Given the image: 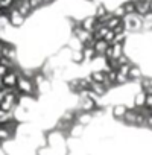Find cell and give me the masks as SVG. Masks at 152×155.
Segmentation results:
<instances>
[{
  "label": "cell",
  "instance_id": "cell-1",
  "mask_svg": "<svg viewBox=\"0 0 152 155\" xmlns=\"http://www.w3.org/2000/svg\"><path fill=\"white\" fill-rule=\"evenodd\" d=\"M8 21H9V26L12 29H18L26 23V17H23L15 8H12L8 11Z\"/></svg>",
  "mask_w": 152,
  "mask_h": 155
},
{
  "label": "cell",
  "instance_id": "cell-2",
  "mask_svg": "<svg viewBox=\"0 0 152 155\" xmlns=\"http://www.w3.org/2000/svg\"><path fill=\"white\" fill-rule=\"evenodd\" d=\"M14 8H15L23 17H26V18L34 14V9H32V6H31V3H29V0H15V2H14Z\"/></svg>",
  "mask_w": 152,
  "mask_h": 155
},
{
  "label": "cell",
  "instance_id": "cell-3",
  "mask_svg": "<svg viewBox=\"0 0 152 155\" xmlns=\"http://www.w3.org/2000/svg\"><path fill=\"white\" fill-rule=\"evenodd\" d=\"M81 26H82V29H85L87 32H94V29H96V26H97V18L94 17V15H87V17H84L82 20H81Z\"/></svg>",
  "mask_w": 152,
  "mask_h": 155
},
{
  "label": "cell",
  "instance_id": "cell-4",
  "mask_svg": "<svg viewBox=\"0 0 152 155\" xmlns=\"http://www.w3.org/2000/svg\"><path fill=\"white\" fill-rule=\"evenodd\" d=\"M128 110H129V108H128L126 105H123V104H116V105H113V108H111V114H113V117H114L116 120L122 122Z\"/></svg>",
  "mask_w": 152,
  "mask_h": 155
},
{
  "label": "cell",
  "instance_id": "cell-5",
  "mask_svg": "<svg viewBox=\"0 0 152 155\" xmlns=\"http://www.w3.org/2000/svg\"><path fill=\"white\" fill-rule=\"evenodd\" d=\"M146 97H147V94L143 90H138L134 94V97H132V108H143V107H146Z\"/></svg>",
  "mask_w": 152,
  "mask_h": 155
},
{
  "label": "cell",
  "instance_id": "cell-6",
  "mask_svg": "<svg viewBox=\"0 0 152 155\" xmlns=\"http://www.w3.org/2000/svg\"><path fill=\"white\" fill-rule=\"evenodd\" d=\"M135 3V14L140 15V17H146L149 12V2L146 0H138V2H134Z\"/></svg>",
  "mask_w": 152,
  "mask_h": 155
},
{
  "label": "cell",
  "instance_id": "cell-7",
  "mask_svg": "<svg viewBox=\"0 0 152 155\" xmlns=\"http://www.w3.org/2000/svg\"><path fill=\"white\" fill-rule=\"evenodd\" d=\"M84 131H85V126H82V125H79V123H74L71 128H70V131H68V137L70 138H74V140H78V138H81L82 135H84Z\"/></svg>",
  "mask_w": 152,
  "mask_h": 155
},
{
  "label": "cell",
  "instance_id": "cell-8",
  "mask_svg": "<svg viewBox=\"0 0 152 155\" xmlns=\"http://www.w3.org/2000/svg\"><path fill=\"white\" fill-rule=\"evenodd\" d=\"M137 116H138L137 110H135V108H129V110L126 111V114H125V117H123L122 122H123L125 125H128V126H135Z\"/></svg>",
  "mask_w": 152,
  "mask_h": 155
},
{
  "label": "cell",
  "instance_id": "cell-9",
  "mask_svg": "<svg viewBox=\"0 0 152 155\" xmlns=\"http://www.w3.org/2000/svg\"><path fill=\"white\" fill-rule=\"evenodd\" d=\"M82 53H84V64H90V62L97 56V53H96L94 47H91V46H84Z\"/></svg>",
  "mask_w": 152,
  "mask_h": 155
},
{
  "label": "cell",
  "instance_id": "cell-10",
  "mask_svg": "<svg viewBox=\"0 0 152 155\" xmlns=\"http://www.w3.org/2000/svg\"><path fill=\"white\" fill-rule=\"evenodd\" d=\"M88 90H91L94 94H97V96H99V97H102V99L110 93V91L102 85V84H97V82H93V81H91V84H90V88H88Z\"/></svg>",
  "mask_w": 152,
  "mask_h": 155
},
{
  "label": "cell",
  "instance_id": "cell-11",
  "mask_svg": "<svg viewBox=\"0 0 152 155\" xmlns=\"http://www.w3.org/2000/svg\"><path fill=\"white\" fill-rule=\"evenodd\" d=\"M108 47H110V43H107L105 40H97L96 43H94V50H96V53L97 55H105V52L108 50Z\"/></svg>",
  "mask_w": 152,
  "mask_h": 155
},
{
  "label": "cell",
  "instance_id": "cell-12",
  "mask_svg": "<svg viewBox=\"0 0 152 155\" xmlns=\"http://www.w3.org/2000/svg\"><path fill=\"white\" fill-rule=\"evenodd\" d=\"M11 120H15L14 113H9V111H5V110L0 108V125H6Z\"/></svg>",
  "mask_w": 152,
  "mask_h": 155
},
{
  "label": "cell",
  "instance_id": "cell-13",
  "mask_svg": "<svg viewBox=\"0 0 152 155\" xmlns=\"http://www.w3.org/2000/svg\"><path fill=\"white\" fill-rule=\"evenodd\" d=\"M122 6H123L126 15H132V14H135V3H134V0H126V2L122 3Z\"/></svg>",
  "mask_w": 152,
  "mask_h": 155
},
{
  "label": "cell",
  "instance_id": "cell-14",
  "mask_svg": "<svg viewBox=\"0 0 152 155\" xmlns=\"http://www.w3.org/2000/svg\"><path fill=\"white\" fill-rule=\"evenodd\" d=\"M29 3H31V6H32L34 11L43 8V0H29Z\"/></svg>",
  "mask_w": 152,
  "mask_h": 155
},
{
  "label": "cell",
  "instance_id": "cell-15",
  "mask_svg": "<svg viewBox=\"0 0 152 155\" xmlns=\"http://www.w3.org/2000/svg\"><path fill=\"white\" fill-rule=\"evenodd\" d=\"M8 71H9V70H8L6 67H3L2 64H0V79H2V78H3V76H5Z\"/></svg>",
  "mask_w": 152,
  "mask_h": 155
},
{
  "label": "cell",
  "instance_id": "cell-16",
  "mask_svg": "<svg viewBox=\"0 0 152 155\" xmlns=\"http://www.w3.org/2000/svg\"><path fill=\"white\" fill-rule=\"evenodd\" d=\"M0 9H2V3H0Z\"/></svg>",
  "mask_w": 152,
  "mask_h": 155
},
{
  "label": "cell",
  "instance_id": "cell-17",
  "mask_svg": "<svg viewBox=\"0 0 152 155\" xmlns=\"http://www.w3.org/2000/svg\"><path fill=\"white\" fill-rule=\"evenodd\" d=\"M0 2H3V0H0Z\"/></svg>",
  "mask_w": 152,
  "mask_h": 155
},
{
  "label": "cell",
  "instance_id": "cell-18",
  "mask_svg": "<svg viewBox=\"0 0 152 155\" xmlns=\"http://www.w3.org/2000/svg\"><path fill=\"white\" fill-rule=\"evenodd\" d=\"M0 90H2V88H0Z\"/></svg>",
  "mask_w": 152,
  "mask_h": 155
}]
</instances>
